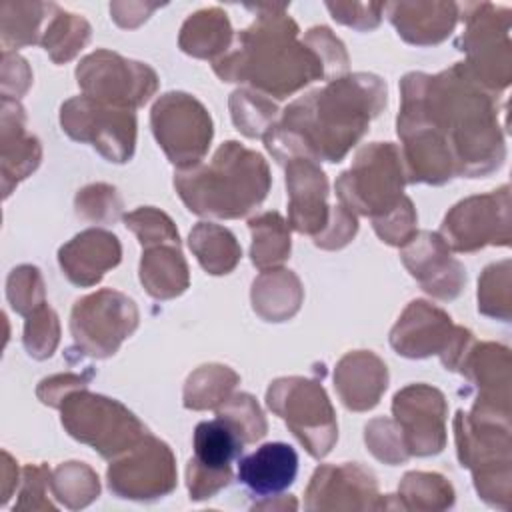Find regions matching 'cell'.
<instances>
[{
  "instance_id": "bcb514c9",
  "label": "cell",
  "mask_w": 512,
  "mask_h": 512,
  "mask_svg": "<svg viewBox=\"0 0 512 512\" xmlns=\"http://www.w3.org/2000/svg\"><path fill=\"white\" fill-rule=\"evenodd\" d=\"M88 382V378H82V376H76V374H58V376H50V378H44L38 386V398L48 404V406H54V408H60L62 400L74 392V390H80L84 388Z\"/></svg>"
},
{
  "instance_id": "d4e9b609",
  "label": "cell",
  "mask_w": 512,
  "mask_h": 512,
  "mask_svg": "<svg viewBox=\"0 0 512 512\" xmlns=\"http://www.w3.org/2000/svg\"><path fill=\"white\" fill-rule=\"evenodd\" d=\"M140 282L158 300L180 296L188 288V266L180 248L174 244L146 248L140 260Z\"/></svg>"
},
{
  "instance_id": "7a4b0ae2",
  "label": "cell",
  "mask_w": 512,
  "mask_h": 512,
  "mask_svg": "<svg viewBox=\"0 0 512 512\" xmlns=\"http://www.w3.org/2000/svg\"><path fill=\"white\" fill-rule=\"evenodd\" d=\"M384 106L386 84L378 76H342L294 100L264 144L280 164L294 158L340 162Z\"/></svg>"
},
{
  "instance_id": "8fae6325",
  "label": "cell",
  "mask_w": 512,
  "mask_h": 512,
  "mask_svg": "<svg viewBox=\"0 0 512 512\" xmlns=\"http://www.w3.org/2000/svg\"><path fill=\"white\" fill-rule=\"evenodd\" d=\"M76 80L86 96L128 110L146 104L158 88L156 72L150 66L110 50L88 54L76 68Z\"/></svg>"
},
{
  "instance_id": "4dcf8cb0",
  "label": "cell",
  "mask_w": 512,
  "mask_h": 512,
  "mask_svg": "<svg viewBox=\"0 0 512 512\" xmlns=\"http://www.w3.org/2000/svg\"><path fill=\"white\" fill-rule=\"evenodd\" d=\"M238 380H240L238 374L228 366H222V364L200 366L186 380L184 406L190 410L220 408L230 398V392L234 390Z\"/></svg>"
},
{
  "instance_id": "484cf974",
  "label": "cell",
  "mask_w": 512,
  "mask_h": 512,
  "mask_svg": "<svg viewBox=\"0 0 512 512\" xmlns=\"http://www.w3.org/2000/svg\"><path fill=\"white\" fill-rule=\"evenodd\" d=\"M302 302V284L290 270H262L252 284V306L268 322H282L296 314Z\"/></svg>"
},
{
  "instance_id": "4fadbf2b",
  "label": "cell",
  "mask_w": 512,
  "mask_h": 512,
  "mask_svg": "<svg viewBox=\"0 0 512 512\" xmlns=\"http://www.w3.org/2000/svg\"><path fill=\"white\" fill-rule=\"evenodd\" d=\"M442 240L458 252H474L486 244L510 242L508 186L458 202L442 222Z\"/></svg>"
},
{
  "instance_id": "ee69618b",
  "label": "cell",
  "mask_w": 512,
  "mask_h": 512,
  "mask_svg": "<svg viewBox=\"0 0 512 512\" xmlns=\"http://www.w3.org/2000/svg\"><path fill=\"white\" fill-rule=\"evenodd\" d=\"M50 478L52 472L46 466H26L22 472L20 498L14 504V510H54L56 506L46 498Z\"/></svg>"
},
{
  "instance_id": "5b68a950",
  "label": "cell",
  "mask_w": 512,
  "mask_h": 512,
  "mask_svg": "<svg viewBox=\"0 0 512 512\" xmlns=\"http://www.w3.org/2000/svg\"><path fill=\"white\" fill-rule=\"evenodd\" d=\"M406 172L400 150L390 142H372L358 150L350 170L336 180V194L348 212L378 218L402 200Z\"/></svg>"
},
{
  "instance_id": "ffe728a7",
  "label": "cell",
  "mask_w": 512,
  "mask_h": 512,
  "mask_svg": "<svg viewBox=\"0 0 512 512\" xmlns=\"http://www.w3.org/2000/svg\"><path fill=\"white\" fill-rule=\"evenodd\" d=\"M122 248L112 232L90 228L76 234L58 252L66 278L76 286H92L120 262Z\"/></svg>"
},
{
  "instance_id": "cb8c5ba5",
  "label": "cell",
  "mask_w": 512,
  "mask_h": 512,
  "mask_svg": "<svg viewBox=\"0 0 512 512\" xmlns=\"http://www.w3.org/2000/svg\"><path fill=\"white\" fill-rule=\"evenodd\" d=\"M390 12V22L396 26L398 34L410 44H438L442 42L456 24L458 6L446 2H398L386 6Z\"/></svg>"
},
{
  "instance_id": "d6a6232c",
  "label": "cell",
  "mask_w": 512,
  "mask_h": 512,
  "mask_svg": "<svg viewBox=\"0 0 512 512\" xmlns=\"http://www.w3.org/2000/svg\"><path fill=\"white\" fill-rule=\"evenodd\" d=\"M90 26L84 18L58 10L46 22L40 44L56 64L68 62L88 42Z\"/></svg>"
},
{
  "instance_id": "74e56055",
  "label": "cell",
  "mask_w": 512,
  "mask_h": 512,
  "mask_svg": "<svg viewBox=\"0 0 512 512\" xmlns=\"http://www.w3.org/2000/svg\"><path fill=\"white\" fill-rule=\"evenodd\" d=\"M218 416L226 418L238 430L244 444H252L266 434L264 414H262L260 406L256 404V400L246 392L230 396L218 408Z\"/></svg>"
},
{
  "instance_id": "836d02e7",
  "label": "cell",
  "mask_w": 512,
  "mask_h": 512,
  "mask_svg": "<svg viewBox=\"0 0 512 512\" xmlns=\"http://www.w3.org/2000/svg\"><path fill=\"white\" fill-rule=\"evenodd\" d=\"M52 494L70 510L88 506L100 494V482L92 468L82 462L60 464L50 478Z\"/></svg>"
},
{
  "instance_id": "1f68e13d",
  "label": "cell",
  "mask_w": 512,
  "mask_h": 512,
  "mask_svg": "<svg viewBox=\"0 0 512 512\" xmlns=\"http://www.w3.org/2000/svg\"><path fill=\"white\" fill-rule=\"evenodd\" d=\"M454 502L450 482L432 472H408L398 488V508L404 510H442Z\"/></svg>"
},
{
  "instance_id": "f1b7e54d",
  "label": "cell",
  "mask_w": 512,
  "mask_h": 512,
  "mask_svg": "<svg viewBox=\"0 0 512 512\" xmlns=\"http://www.w3.org/2000/svg\"><path fill=\"white\" fill-rule=\"evenodd\" d=\"M252 232L250 258L256 268L272 270L290 256V232L278 212H264L248 220Z\"/></svg>"
},
{
  "instance_id": "e0dca14e",
  "label": "cell",
  "mask_w": 512,
  "mask_h": 512,
  "mask_svg": "<svg viewBox=\"0 0 512 512\" xmlns=\"http://www.w3.org/2000/svg\"><path fill=\"white\" fill-rule=\"evenodd\" d=\"M400 256L424 292L440 300H452L460 294L466 282L464 268L450 256L440 234L416 232L404 244Z\"/></svg>"
},
{
  "instance_id": "277c9868",
  "label": "cell",
  "mask_w": 512,
  "mask_h": 512,
  "mask_svg": "<svg viewBox=\"0 0 512 512\" xmlns=\"http://www.w3.org/2000/svg\"><path fill=\"white\" fill-rule=\"evenodd\" d=\"M174 186L188 210L198 216L242 218L266 198L270 172L258 152L230 140L208 164L178 170Z\"/></svg>"
},
{
  "instance_id": "3957f363",
  "label": "cell",
  "mask_w": 512,
  "mask_h": 512,
  "mask_svg": "<svg viewBox=\"0 0 512 512\" xmlns=\"http://www.w3.org/2000/svg\"><path fill=\"white\" fill-rule=\"evenodd\" d=\"M268 10L236 34L228 52L214 60V72L226 82H246L264 96L286 98L324 78V68L310 46L296 42L298 26L282 14L284 6Z\"/></svg>"
},
{
  "instance_id": "7402d4cb",
  "label": "cell",
  "mask_w": 512,
  "mask_h": 512,
  "mask_svg": "<svg viewBox=\"0 0 512 512\" xmlns=\"http://www.w3.org/2000/svg\"><path fill=\"white\" fill-rule=\"evenodd\" d=\"M298 472V454L290 444L268 442L252 454L238 458V480L262 498H274L286 490Z\"/></svg>"
},
{
  "instance_id": "d6986e66",
  "label": "cell",
  "mask_w": 512,
  "mask_h": 512,
  "mask_svg": "<svg viewBox=\"0 0 512 512\" xmlns=\"http://www.w3.org/2000/svg\"><path fill=\"white\" fill-rule=\"evenodd\" d=\"M456 334L450 316L440 308L414 300L398 318L390 332L392 348L408 358H426L430 354H444Z\"/></svg>"
},
{
  "instance_id": "b9f144b4",
  "label": "cell",
  "mask_w": 512,
  "mask_h": 512,
  "mask_svg": "<svg viewBox=\"0 0 512 512\" xmlns=\"http://www.w3.org/2000/svg\"><path fill=\"white\" fill-rule=\"evenodd\" d=\"M372 224L382 242L404 246L416 234V212L410 198L402 196V200L392 210L372 218Z\"/></svg>"
},
{
  "instance_id": "83f0119b",
  "label": "cell",
  "mask_w": 512,
  "mask_h": 512,
  "mask_svg": "<svg viewBox=\"0 0 512 512\" xmlns=\"http://www.w3.org/2000/svg\"><path fill=\"white\" fill-rule=\"evenodd\" d=\"M188 240L190 250L198 258L200 266L214 276L232 272L242 256V250L232 232L212 222L196 224Z\"/></svg>"
},
{
  "instance_id": "52a82bcc",
  "label": "cell",
  "mask_w": 512,
  "mask_h": 512,
  "mask_svg": "<svg viewBox=\"0 0 512 512\" xmlns=\"http://www.w3.org/2000/svg\"><path fill=\"white\" fill-rule=\"evenodd\" d=\"M266 402L314 458H324L336 442L334 408L324 388L308 378L290 376L270 384Z\"/></svg>"
},
{
  "instance_id": "f546056e",
  "label": "cell",
  "mask_w": 512,
  "mask_h": 512,
  "mask_svg": "<svg viewBox=\"0 0 512 512\" xmlns=\"http://www.w3.org/2000/svg\"><path fill=\"white\" fill-rule=\"evenodd\" d=\"M56 4H38V2H2L0 6V30H2V48H20L36 44L42 40V24L48 18V12Z\"/></svg>"
},
{
  "instance_id": "4316f807",
  "label": "cell",
  "mask_w": 512,
  "mask_h": 512,
  "mask_svg": "<svg viewBox=\"0 0 512 512\" xmlns=\"http://www.w3.org/2000/svg\"><path fill=\"white\" fill-rule=\"evenodd\" d=\"M232 46V28L220 8L192 14L180 30V48L196 58L218 60Z\"/></svg>"
},
{
  "instance_id": "ba28073f",
  "label": "cell",
  "mask_w": 512,
  "mask_h": 512,
  "mask_svg": "<svg viewBox=\"0 0 512 512\" xmlns=\"http://www.w3.org/2000/svg\"><path fill=\"white\" fill-rule=\"evenodd\" d=\"M152 132L168 160L180 170L202 162L210 140L212 120L206 108L184 92H168L158 98L150 114Z\"/></svg>"
},
{
  "instance_id": "30bf717a",
  "label": "cell",
  "mask_w": 512,
  "mask_h": 512,
  "mask_svg": "<svg viewBox=\"0 0 512 512\" xmlns=\"http://www.w3.org/2000/svg\"><path fill=\"white\" fill-rule=\"evenodd\" d=\"M138 308L122 292L104 288L80 298L70 316L76 346L96 358H106L136 330Z\"/></svg>"
},
{
  "instance_id": "7c38bea8",
  "label": "cell",
  "mask_w": 512,
  "mask_h": 512,
  "mask_svg": "<svg viewBox=\"0 0 512 512\" xmlns=\"http://www.w3.org/2000/svg\"><path fill=\"white\" fill-rule=\"evenodd\" d=\"M108 486L120 498L152 500L176 488V464L170 448L150 432L108 468Z\"/></svg>"
},
{
  "instance_id": "60d3db41",
  "label": "cell",
  "mask_w": 512,
  "mask_h": 512,
  "mask_svg": "<svg viewBox=\"0 0 512 512\" xmlns=\"http://www.w3.org/2000/svg\"><path fill=\"white\" fill-rule=\"evenodd\" d=\"M122 202L108 184H90L76 196V214L92 222H114L120 216Z\"/></svg>"
},
{
  "instance_id": "2e32d148",
  "label": "cell",
  "mask_w": 512,
  "mask_h": 512,
  "mask_svg": "<svg viewBox=\"0 0 512 512\" xmlns=\"http://www.w3.org/2000/svg\"><path fill=\"white\" fill-rule=\"evenodd\" d=\"M308 510H380L390 502L378 494L376 478L356 462L316 468L308 490Z\"/></svg>"
},
{
  "instance_id": "44dd1931",
  "label": "cell",
  "mask_w": 512,
  "mask_h": 512,
  "mask_svg": "<svg viewBox=\"0 0 512 512\" xmlns=\"http://www.w3.org/2000/svg\"><path fill=\"white\" fill-rule=\"evenodd\" d=\"M42 158V148L36 136L26 130L24 108L14 98L2 96V128H0V160H2V190L4 198L12 186L36 170Z\"/></svg>"
},
{
  "instance_id": "f6af8a7d",
  "label": "cell",
  "mask_w": 512,
  "mask_h": 512,
  "mask_svg": "<svg viewBox=\"0 0 512 512\" xmlns=\"http://www.w3.org/2000/svg\"><path fill=\"white\" fill-rule=\"evenodd\" d=\"M358 230L356 216L348 212L344 206H334L330 208V220L326 228L314 238V244L326 250H336L346 246Z\"/></svg>"
},
{
  "instance_id": "8992f818",
  "label": "cell",
  "mask_w": 512,
  "mask_h": 512,
  "mask_svg": "<svg viewBox=\"0 0 512 512\" xmlns=\"http://www.w3.org/2000/svg\"><path fill=\"white\" fill-rule=\"evenodd\" d=\"M60 410L68 434L92 446L104 458L124 454L148 434L146 426L118 400L86 390L70 392Z\"/></svg>"
},
{
  "instance_id": "f35d334b",
  "label": "cell",
  "mask_w": 512,
  "mask_h": 512,
  "mask_svg": "<svg viewBox=\"0 0 512 512\" xmlns=\"http://www.w3.org/2000/svg\"><path fill=\"white\" fill-rule=\"evenodd\" d=\"M6 296L14 312L28 316L38 306L46 304L44 300V282L34 266H18L10 272L6 282Z\"/></svg>"
},
{
  "instance_id": "ab89813d",
  "label": "cell",
  "mask_w": 512,
  "mask_h": 512,
  "mask_svg": "<svg viewBox=\"0 0 512 512\" xmlns=\"http://www.w3.org/2000/svg\"><path fill=\"white\" fill-rule=\"evenodd\" d=\"M364 440L370 452L386 464H400L410 456L404 446L402 432L394 420H388V418L372 420L366 426Z\"/></svg>"
},
{
  "instance_id": "5bb4252c",
  "label": "cell",
  "mask_w": 512,
  "mask_h": 512,
  "mask_svg": "<svg viewBox=\"0 0 512 512\" xmlns=\"http://www.w3.org/2000/svg\"><path fill=\"white\" fill-rule=\"evenodd\" d=\"M244 440L222 416L204 420L194 428V456L186 468L192 500L212 498L232 480L230 464L240 458Z\"/></svg>"
},
{
  "instance_id": "7bdbcfd3",
  "label": "cell",
  "mask_w": 512,
  "mask_h": 512,
  "mask_svg": "<svg viewBox=\"0 0 512 512\" xmlns=\"http://www.w3.org/2000/svg\"><path fill=\"white\" fill-rule=\"evenodd\" d=\"M306 46H310L314 50V54L318 56V60L322 62L324 78L336 80V76L340 78V74H344L348 70L346 50H344L342 42L326 26L308 30Z\"/></svg>"
},
{
  "instance_id": "603a6c76",
  "label": "cell",
  "mask_w": 512,
  "mask_h": 512,
  "mask_svg": "<svg viewBox=\"0 0 512 512\" xmlns=\"http://www.w3.org/2000/svg\"><path fill=\"white\" fill-rule=\"evenodd\" d=\"M334 384L346 408L364 412L378 404L388 386V370L376 354L356 350L338 362Z\"/></svg>"
},
{
  "instance_id": "8d00e7d4",
  "label": "cell",
  "mask_w": 512,
  "mask_h": 512,
  "mask_svg": "<svg viewBox=\"0 0 512 512\" xmlns=\"http://www.w3.org/2000/svg\"><path fill=\"white\" fill-rule=\"evenodd\" d=\"M124 222L138 236L144 250L160 244L180 246V238H178V230L174 228V222L156 208H150V206L138 208L126 214Z\"/></svg>"
},
{
  "instance_id": "ac0fdd59",
  "label": "cell",
  "mask_w": 512,
  "mask_h": 512,
  "mask_svg": "<svg viewBox=\"0 0 512 512\" xmlns=\"http://www.w3.org/2000/svg\"><path fill=\"white\" fill-rule=\"evenodd\" d=\"M288 186V224L316 238L330 220L328 180L322 168L308 158H294L286 168Z\"/></svg>"
},
{
  "instance_id": "6da1fadb",
  "label": "cell",
  "mask_w": 512,
  "mask_h": 512,
  "mask_svg": "<svg viewBox=\"0 0 512 512\" xmlns=\"http://www.w3.org/2000/svg\"><path fill=\"white\" fill-rule=\"evenodd\" d=\"M396 126L402 142L428 144L454 174L482 176L504 160L494 100L464 62L436 76L406 74Z\"/></svg>"
},
{
  "instance_id": "9a60e30c",
  "label": "cell",
  "mask_w": 512,
  "mask_h": 512,
  "mask_svg": "<svg viewBox=\"0 0 512 512\" xmlns=\"http://www.w3.org/2000/svg\"><path fill=\"white\" fill-rule=\"evenodd\" d=\"M392 412L410 456H430L444 448L448 408L440 390L428 384H410L396 392Z\"/></svg>"
},
{
  "instance_id": "d590c367",
  "label": "cell",
  "mask_w": 512,
  "mask_h": 512,
  "mask_svg": "<svg viewBox=\"0 0 512 512\" xmlns=\"http://www.w3.org/2000/svg\"><path fill=\"white\" fill-rule=\"evenodd\" d=\"M58 338H60L58 316L48 304L38 306L32 314L26 316L24 348L32 358L36 360L50 358L58 344Z\"/></svg>"
},
{
  "instance_id": "e575fe53",
  "label": "cell",
  "mask_w": 512,
  "mask_h": 512,
  "mask_svg": "<svg viewBox=\"0 0 512 512\" xmlns=\"http://www.w3.org/2000/svg\"><path fill=\"white\" fill-rule=\"evenodd\" d=\"M230 110L236 128L248 138H264L278 112L274 102L252 90H236L230 96Z\"/></svg>"
},
{
  "instance_id": "9c48e42d",
  "label": "cell",
  "mask_w": 512,
  "mask_h": 512,
  "mask_svg": "<svg viewBox=\"0 0 512 512\" xmlns=\"http://www.w3.org/2000/svg\"><path fill=\"white\" fill-rule=\"evenodd\" d=\"M60 124L78 142L92 144L110 162H128L136 144V116L128 108L108 106L90 96L62 104Z\"/></svg>"
}]
</instances>
